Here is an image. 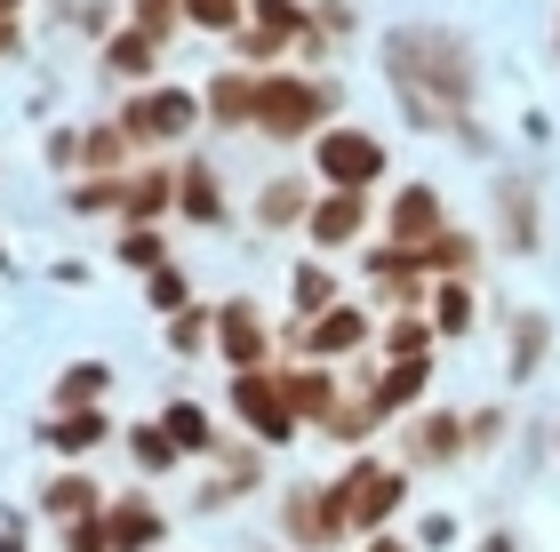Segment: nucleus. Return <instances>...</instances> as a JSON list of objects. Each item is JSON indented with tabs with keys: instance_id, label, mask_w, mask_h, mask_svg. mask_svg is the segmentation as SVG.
Segmentation results:
<instances>
[{
	"instance_id": "1",
	"label": "nucleus",
	"mask_w": 560,
	"mask_h": 552,
	"mask_svg": "<svg viewBox=\"0 0 560 552\" xmlns=\"http://www.w3.org/2000/svg\"><path fill=\"white\" fill-rule=\"evenodd\" d=\"M337 81H320V72H265V89H257V120L248 129L272 137V144H313L320 129H337Z\"/></svg>"
},
{
	"instance_id": "2",
	"label": "nucleus",
	"mask_w": 560,
	"mask_h": 552,
	"mask_svg": "<svg viewBox=\"0 0 560 552\" xmlns=\"http://www.w3.org/2000/svg\"><path fill=\"white\" fill-rule=\"evenodd\" d=\"M113 120H120V137H129L137 153H152V144H185L209 113H200L192 89H168L161 81V89H129V105H120Z\"/></svg>"
},
{
	"instance_id": "3",
	"label": "nucleus",
	"mask_w": 560,
	"mask_h": 552,
	"mask_svg": "<svg viewBox=\"0 0 560 552\" xmlns=\"http://www.w3.org/2000/svg\"><path fill=\"white\" fill-rule=\"evenodd\" d=\"M313 168H320V192H376V185H385V137L320 129L313 137Z\"/></svg>"
},
{
	"instance_id": "4",
	"label": "nucleus",
	"mask_w": 560,
	"mask_h": 552,
	"mask_svg": "<svg viewBox=\"0 0 560 552\" xmlns=\"http://www.w3.org/2000/svg\"><path fill=\"white\" fill-rule=\"evenodd\" d=\"M337 496H345L352 537H385V520L409 505V465H376V457H361V465L337 481Z\"/></svg>"
},
{
	"instance_id": "5",
	"label": "nucleus",
	"mask_w": 560,
	"mask_h": 552,
	"mask_svg": "<svg viewBox=\"0 0 560 552\" xmlns=\"http://www.w3.org/2000/svg\"><path fill=\"white\" fill-rule=\"evenodd\" d=\"M233 416H241V441H257V448H280V441H296V409H289V385H280V368H241L233 376Z\"/></svg>"
},
{
	"instance_id": "6",
	"label": "nucleus",
	"mask_w": 560,
	"mask_h": 552,
	"mask_svg": "<svg viewBox=\"0 0 560 552\" xmlns=\"http://www.w3.org/2000/svg\"><path fill=\"white\" fill-rule=\"evenodd\" d=\"M280 537H289L296 552H328V544H345V537H352V520H345L337 481H296L289 496H280Z\"/></svg>"
},
{
	"instance_id": "7",
	"label": "nucleus",
	"mask_w": 560,
	"mask_h": 552,
	"mask_svg": "<svg viewBox=\"0 0 560 552\" xmlns=\"http://www.w3.org/2000/svg\"><path fill=\"white\" fill-rule=\"evenodd\" d=\"M217 361L233 376L272 361V320H265L257 296H224V305H217Z\"/></svg>"
},
{
	"instance_id": "8",
	"label": "nucleus",
	"mask_w": 560,
	"mask_h": 552,
	"mask_svg": "<svg viewBox=\"0 0 560 552\" xmlns=\"http://www.w3.org/2000/svg\"><path fill=\"white\" fill-rule=\"evenodd\" d=\"M376 224V200L369 192H320L313 216H304V240H313V257H337V248H352Z\"/></svg>"
},
{
	"instance_id": "9",
	"label": "nucleus",
	"mask_w": 560,
	"mask_h": 552,
	"mask_svg": "<svg viewBox=\"0 0 560 552\" xmlns=\"http://www.w3.org/2000/svg\"><path fill=\"white\" fill-rule=\"evenodd\" d=\"M465 448H472V433H465V416H448V409L400 424V465H409V472H441V465L465 457Z\"/></svg>"
},
{
	"instance_id": "10",
	"label": "nucleus",
	"mask_w": 560,
	"mask_h": 552,
	"mask_svg": "<svg viewBox=\"0 0 560 552\" xmlns=\"http://www.w3.org/2000/svg\"><path fill=\"white\" fill-rule=\"evenodd\" d=\"M369 337H376V329H369V313L345 296V305H328L320 320H304V329H296V353H304V361H352Z\"/></svg>"
},
{
	"instance_id": "11",
	"label": "nucleus",
	"mask_w": 560,
	"mask_h": 552,
	"mask_svg": "<svg viewBox=\"0 0 560 552\" xmlns=\"http://www.w3.org/2000/svg\"><path fill=\"white\" fill-rule=\"evenodd\" d=\"M441 233H448L441 192H432V185H400L393 209H385V240H393V248H432Z\"/></svg>"
},
{
	"instance_id": "12",
	"label": "nucleus",
	"mask_w": 560,
	"mask_h": 552,
	"mask_svg": "<svg viewBox=\"0 0 560 552\" xmlns=\"http://www.w3.org/2000/svg\"><path fill=\"white\" fill-rule=\"evenodd\" d=\"M105 537H113V552H161L168 544V513L152 505L144 489H120L105 505Z\"/></svg>"
},
{
	"instance_id": "13",
	"label": "nucleus",
	"mask_w": 560,
	"mask_h": 552,
	"mask_svg": "<svg viewBox=\"0 0 560 552\" xmlns=\"http://www.w3.org/2000/svg\"><path fill=\"white\" fill-rule=\"evenodd\" d=\"M176 216L200 224V233H217L224 216H233V200H224V177L209 161H176Z\"/></svg>"
},
{
	"instance_id": "14",
	"label": "nucleus",
	"mask_w": 560,
	"mask_h": 552,
	"mask_svg": "<svg viewBox=\"0 0 560 552\" xmlns=\"http://www.w3.org/2000/svg\"><path fill=\"white\" fill-rule=\"evenodd\" d=\"M280 385H289V409H296L304 424H328V409L345 400L337 361H289V368H280Z\"/></svg>"
},
{
	"instance_id": "15",
	"label": "nucleus",
	"mask_w": 560,
	"mask_h": 552,
	"mask_svg": "<svg viewBox=\"0 0 560 552\" xmlns=\"http://www.w3.org/2000/svg\"><path fill=\"white\" fill-rule=\"evenodd\" d=\"M217 457H224V472H217L209 489H200V513H224V505H241V496L265 481V448H257V441H224Z\"/></svg>"
},
{
	"instance_id": "16",
	"label": "nucleus",
	"mask_w": 560,
	"mask_h": 552,
	"mask_svg": "<svg viewBox=\"0 0 560 552\" xmlns=\"http://www.w3.org/2000/svg\"><path fill=\"white\" fill-rule=\"evenodd\" d=\"M257 89H265V72L233 64V72H217V81H209V96H200V113H209L217 129H248V120H257Z\"/></svg>"
},
{
	"instance_id": "17",
	"label": "nucleus",
	"mask_w": 560,
	"mask_h": 552,
	"mask_svg": "<svg viewBox=\"0 0 560 552\" xmlns=\"http://www.w3.org/2000/svg\"><path fill=\"white\" fill-rule=\"evenodd\" d=\"M105 505H113V496L96 489L81 465H72V472H57V481L40 489V513L57 520V529H72V520H105Z\"/></svg>"
},
{
	"instance_id": "18",
	"label": "nucleus",
	"mask_w": 560,
	"mask_h": 552,
	"mask_svg": "<svg viewBox=\"0 0 560 552\" xmlns=\"http://www.w3.org/2000/svg\"><path fill=\"white\" fill-rule=\"evenodd\" d=\"M152 64H161V33H144V24H120V33H105V72L120 89H152Z\"/></svg>"
},
{
	"instance_id": "19",
	"label": "nucleus",
	"mask_w": 560,
	"mask_h": 552,
	"mask_svg": "<svg viewBox=\"0 0 560 552\" xmlns=\"http://www.w3.org/2000/svg\"><path fill=\"white\" fill-rule=\"evenodd\" d=\"M161 216H176V168L144 161V168H129V209H120V224H161Z\"/></svg>"
},
{
	"instance_id": "20",
	"label": "nucleus",
	"mask_w": 560,
	"mask_h": 552,
	"mask_svg": "<svg viewBox=\"0 0 560 552\" xmlns=\"http://www.w3.org/2000/svg\"><path fill=\"white\" fill-rule=\"evenodd\" d=\"M313 185H304V177H272L265 192H257V224H265V233H304V216H313Z\"/></svg>"
},
{
	"instance_id": "21",
	"label": "nucleus",
	"mask_w": 560,
	"mask_h": 552,
	"mask_svg": "<svg viewBox=\"0 0 560 552\" xmlns=\"http://www.w3.org/2000/svg\"><path fill=\"white\" fill-rule=\"evenodd\" d=\"M161 433L185 448V457H217V448H224L217 416H209V400H168V409H161Z\"/></svg>"
},
{
	"instance_id": "22",
	"label": "nucleus",
	"mask_w": 560,
	"mask_h": 552,
	"mask_svg": "<svg viewBox=\"0 0 560 552\" xmlns=\"http://www.w3.org/2000/svg\"><path fill=\"white\" fill-rule=\"evenodd\" d=\"M40 441L57 448V457H89L96 441H113V416L105 409H57V416L40 424Z\"/></svg>"
},
{
	"instance_id": "23",
	"label": "nucleus",
	"mask_w": 560,
	"mask_h": 552,
	"mask_svg": "<svg viewBox=\"0 0 560 552\" xmlns=\"http://www.w3.org/2000/svg\"><path fill=\"white\" fill-rule=\"evenodd\" d=\"M424 385H432V361L424 353H409V361H385V368H376L369 376V392H376V409H417V400H424Z\"/></svg>"
},
{
	"instance_id": "24",
	"label": "nucleus",
	"mask_w": 560,
	"mask_h": 552,
	"mask_svg": "<svg viewBox=\"0 0 560 552\" xmlns=\"http://www.w3.org/2000/svg\"><path fill=\"white\" fill-rule=\"evenodd\" d=\"M376 424H393V416L376 409V392L361 385V392H345L337 409H328V424H320V433H328V441H345V448H369V441H376Z\"/></svg>"
},
{
	"instance_id": "25",
	"label": "nucleus",
	"mask_w": 560,
	"mask_h": 552,
	"mask_svg": "<svg viewBox=\"0 0 560 552\" xmlns=\"http://www.w3.org/2000/svg\"><path fill=\"white\" fill-rule=\"evenodd\" d=\"M289 296H296L304 320H320L328 305H345V281H337V265H328V257H304V265L289 272Z\"/></svg>"
},
{
	"instance_id": "26",
	"label": "nucleus",
	"mask_w": 560,
	"mask_h": 552,
	"mask_svg": "<svg viewBox=\"0 0 560 552\" xmlns=\"http://www.w3.org/2000/svg\"><path fill=\"white\" fill-rule=\"evenodd\" d=\"M417 257H424V272H432V281H472V272H480V240L448 224V233L432 240V248H417Z\"/></svg>"
},
{
	"instance_id": "27",
	"label": "nucleus",
	"mask_w": 560,
	"mask_h": 552,
	"mask_svg": "<svg viewBox=\"0 0 560 552\" xmlns=\"http://www.w3.org/2000/svg\"><path fill=\"white\" fill-rule=\"evenodd\" d=\"M480 320V289L472 281H432V337H465Z\"/></svg>"
},
{
	"instance_id": "28",
	"label": "nucleus",
	"mask_w": 560,
	"mask_h": 552,
	"mask_svg": "<svg viewBox=\"0 0 560 552\" xmlns=\"http://www.w3.org/2000/svg\"><path fill=\"white\" fill-rule=\"evenodd\" d=\"M497 209H504V240H513L521 257H528V248H537V192L504 177V185H497Z\"/></svg>"
},
{
	"instance_id": "29",
	"label": "nucleus",
	"mask_w": 560,
	"mask_h": 552,
	"mask_svg": "<svg viewBox=\"0 0 560 552\" xmlns=\"http://www.w3.org/2000/svg\"><path fill=\"white\" fill-rule=\"evenodd\" d=\"M113 257L129 265V272H161V265H168L161 224H120V233H113Z\"/></svg>"
},
{
	"instance_id": "30",
	"label": "nucleus",
	"mask_w": 560,
	"mask_h": 552,
	"mask_svg": "<svg viewBox=\"0 0 560 552\" xmlns=\"http://www.w3.org/2000/svg\"><path fill=\"white\" fill-rule=\"evenodd\" d=\"M105 392H113V376L96 368V361H72L57 376V409H105Z\"/></svg>"
},
{
	"instance_id": "31",
	"label": "nucleus",
	"mask_w": 560,
	"mask_h": 552,
	"mask_svg": "<svg viewBox=\"0 0 560 552\" xmlns=\"http://www.w3.org/2000/svg\"><path fill=\"white\" fill-rule=\"evenodd\" d=\"M200 344H217V313H209V305L192 296L185 313H168V353H176V361H192Z\"/></svg>"
},
{
	"instance_id": "32",
	"label": "nucleus",
	"mask_w": 560,
	"mask_h": 552,
	"mask_svg": "<svg viewBox=\"0 0 560 552\" xmlns=\"http://www.w3.org/2000/svg\"><path fill=\"white\" fill-rule=\"evenodd\" d=\"M65 200L81 216H120L129 209V177H81V185H65Z\"/></svg>"
},
{
	"instance_id": "33",
	"label": "nucleus",
	"mask_w": 560,
	"mask_h": 552,
	"mask_svg": "<svg viewBox=\"0 0 560 552\" xmlns=\"http://www.w3.org/2000/svg\"><path fill=\"white\" fill-rule=\"evenodd\" d=\"M129 465H137V472H176V465H185V448H176V441L161 433V416H152V424H137V433H129Z\"/></svg>"
},
{
	"instance_id": "34",
	"label": "nucleus",
	"mask_w": 560,
	"mask_h": 552,
	"mask_svg": "<svg viewBox=\"0 0 560 552\" xmlns=\"http://www.w3.org/2000/svg\"><path fill=\"white\" fill-rule=\"evenodd\" d=\"M545 344H552V320L545 313H513V376H537Z\"/></svg>"
},
{
	"instance_id": "35",
	"label": "nucleus",
	"mask_w": 560,
	"mask_h": 552,
	"mask_svg": "<svg viewBox=\"0 0 560 552\" xmlns=\"http://www.w3.org/2000/svg\"><path fill=\"white\" fill-rule=\"evenodd\" d=\"M176 16L200 24V33H224V40H233L241 24H248V0H176Z\"/></svg>"
},
{
	"instance_id": "36",
	"label": "nucleus",
	"mask_w": 560,
	"mask_h": 552,
	"mask_svg": "<svg viewBox=\"0 0 560 552\" xmlns=\"http://www.w3.org/2000/svg\"><path fill=\"white\" fill-rule=\"evenodd\" d=\"M144 305L161 313V320H168V313H185V305H192V281H185V265H161V272H144Z\"/></svg>"
},
{
	"instance_id": "37",
	"label": "nucleus",
	"mask_w": 560,
	"mask_h": 552,
	"mask_svg": "<svg viewBox=\"0 0 560 552\" xmlns=\"http://www.w3.org/2000/svg\"><path fill=\"white\" fill-rule=\"evenodd\" d=\"M432 344H441V337H432V320H417V313H393V320H385V353H393V361L432 353Z\"/></svg>"
},
{
	"instance_id": "38",
	"label": "nucleus",
	"mask_w": 560,
	"mask_h": 552,
	"mask_svg": "<svg viewBox=\"0 0 560 552\" xmlns=\"http://www.w3.org/2000/svg\"><path fill=\"white\" fill-rule=\"evenodd\" d=\"M337 33H352V0H320V9H313V40L337 48Z\"/></svg>"
},
{
	"instance_id": "39",
	"label": "nucleus",
	"mask_w": 560,
	"mask_h": 552,
	"mask_svg": "<svg viewBox=\"0 0 560 552\" xmlns=\"http://www.w3.org/2000/svg\"><path fill=\"white\" fill-rule=\"evenodd\" d=\"M57 552H113L105 520H72V529H57Z\"/></svg>"
},
{
	"instance_id": "40",
	"label": "nucleus",
	"mask_w": 560,
	"mask_h": 552,
	"mask_svg": "<svg viewBox=\"0 0 560 552\" xmlns=\"http://www.w3.org/2000/svg\"><path fill=\"white\" fill-rule=\"evenodd\" d=\"M129 24H144V33L168 40V24H185V16H176V0H129Z\"/></svg>"
},
{
	"instance_id": "41",
	"label": "nucleus",
	"mask_w": 560,
	"mask_h": 552,
	"mask_svg": "<svg viewBox=\"0 0 560 552\" xmlns=\"http://www.w3.org/2000/svg\"><path fill=\"white\" fill-rule=\"evenodd\" d=\"M48 168L81 177V129H48Z\"/></svg>"
},
{
	"instance_id": "42",
	"label": "nucleus",
	"mask_w": 560,
	"mask_h": 552,
	"mask_svg": "<svg viewBox=\"0 0 560 552\" xmlns=\"http://www.w3.org/2000/svg\"><path fill=\"white\" fill-rule=\"evenodd\" d=\"M0 552H24V529H16V520H0Z\"/></svg>"
},
{
	"instance_id": "43",
	"label": "nucleus",
	"mask_w": 560,
	"mask_h": 552,
	"mask_svg": "<svg viewBox=\"0 0 560 552\" xmlns=\"http://www.w3.org/2000/svg\"><path fill=\"white\" fill-rule=\"evenodd\" d=\"M361 552H409V544H400V537H369Z\"/></svg>"
},
{
	"instance_id": "44",
	"label": "nucleus",
	"mask_w": 560,
	"mask_h": 552,
	"mask_svg": "<svg viewBox=\"0 0 560 552\" xmlns=\"http://www.w3.org/2000/svg\"><path fill=\"white\" fill-rule=\"evenodd\" d=\"M16 9H24V0H0V24H16Z\"/></svg>"
},
{
	"instance_id": "45",
	"label": "nucleus",
	"mask_w": 560,
	"mask_h": 552,
	"mask_svg": "<svg viewBox=\"0 0 560 552\" xmlns=\"http://www.w3.org/2000/svg\"><path fill=\"white\" fill-rule=\"evenodd\" d=\"M480 552H513V537H489V544H480Z\"/></svg>"
},
{
	"instance_id": "46",
	"label": "nucleus",
	"mask_w": 560,
	"mask_h": 552,
	"mask_svg": "<svg viewBox=\"0 0 560 552\" xmlns=\"http://www.w3.org/2000/svg\"><path fill=\"white\" fill-rule=\"evenodd\" d=\"M0 272H9V248H0Z\"/></svg>"
}]
</instances>
